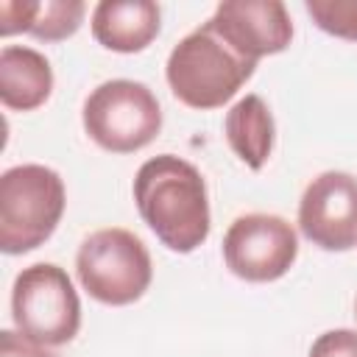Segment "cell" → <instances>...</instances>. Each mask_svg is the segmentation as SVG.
<instances>
[{
	"label": "cell",
	"instance_id": "obj_2",
	"mask_svg": "<svg viewBox=\"0 0 357 357\" xmlns=\"http://www.w3.org/2000/svg\"><path fill=\"white\" fill-rule=\"evenodd\" d=\"M257 61L240 56L212 22L187 33L167 59V84L173 95L190 109H218L229 103L237 89L254 75Z\"/></svg>",
	"mask_w": 357,
	"mask_h": 357
},
{
	"label": "cell",
	"instance_id": "obj_15",
	"mask_svg": "<svg viewBox=\"0 0 357 357\" xmlns=\"http://www.w3.org/2000/svg\"><path fill=\"white\" fill-rule=\"evenodd\" d=\"M310 357H357V332L329 329L318 335V340L310 349Z\"/></svg>",
	"mask_w": 357,
	"mask_h": 357
},
{
	"label": "cell",
	"instance_id": "obj_17",
	"mask_svg": "<svg viewBox=\"0 0 357 357\" xmlns=\"http://www.w3.org/2000/svg\"><path fill=\"white\" fill-rule=\"evenodd\" d=\"M354 315H357V301H354Z\"/></svg>",
	"mask_w": 357,
	"mask_h": 357
},
{
	"label": "cell",
	"instance_id": "obj_6",
	"mask_svg": "<svg viewBox=\"0 0 357 357\" xmlns=\"http://www.w3.org/2000/svg\"><path fill=\"white\" fill-rule=\"evenodd\" d=\"M84 131L103 151L134 153L151 145L162 131L159 100L139 81H106L92 89L84 103Z\"/></svg>",
	"mask_w": 357,
	"mask_h": 357
},
{
	"label": "cell",
	"instance_id": "obj_10",
	"mask_svg": "<svg viewBox=\"0 0 357 357\" xmlns=\"http://www.w3.org/2000/svg\"><path fill=\"white\" fill-rule=\"evenodd\" d=\"M159 20L151 0H103L92 11V36L114 53H139L156 39Z\"/></svg>",
	"mask_w": 357,
	"mask_h": 357
},
{
	"label": "cell",
	"instance_id": "obj_9",
	"mask_svg": "<svg viewBox=\"0 0 357 357\" xmlns=\"http://www.w3.org/2000/svg\"><path fill=\"white\" fill-rule=\"evenodd\" d=\"M215 31L248 61L282 53L293 39V22L279 0H229L209 20Z\"/></svg>",
	"mask_w": 357,
	"mask_h": 357
},
{
	"label": "cell",
	"instance_id": "obj_12",
	"mask_svg": "<svg viewBox=\"0 0 357 357\" xmlns=\"http://www.w3.org/2000/svg\"><path fill=\"white\" fill-rule=\"evenodd\" d=\"M226 139L251 170H259L268 162L273 151V117L259 95H245L229 109Z\"/></svg>",
	"mask_w": 357,
	"mask_h": 357
},
{
	"label": "cell",
	"instance_id": "obj_14",
	"mask_svg": "<svg viewBox=\"0 0 357 357\" xmlns=\"http://www.w3.org/2000/svg\"><path fill=\"white\" fill-rule=\"evenodd\" d=\"M304 8L321 31L357 42V0H307Z\"/></svg>",
	"mask_w": 357,
	"mask_h": 357
},
{
	"label": "cell",
	"instance_id": "obj_3",
	"mask_svg": "<svg viewBox=\"0 0 357 357\" xmlns=\"http://www.w3.org/2000/svg\"><path fill=\"white\" fill-rule=\"evenodd\" d=\"M67 192L56 170L17 165L0 176V248L25 254L39 248L64 215Z\"/></svg>",
	"mask_w": 357,
	"mask_h": 357
},
{
	"label": "cell",
	"instance_id": "obj_16",
	"mask_svg": "<svg viewBox=\"0 0 357 357\" xmlns=\"http://www.w3.org/2000/svg\"><path fill=\"white\" fill-rule=\"evenodd\" d=\"M0 357H56V354H50L47 346H39L20 332L3 329L0 332Z\"/></svg>",
	"mask_w": 357,
	"mask_h": 357
},
{
	"label": "cell",
	"instance_id": "obj_8",
	"mask_svg": "<svg viewBox=\"0 0 357 357\" xmlns=\"http://www.w3.org/2000/svg\"><path fill=\"white\" fill-rule=\"evenodd\" d=\"M301 234L324 251L357 245V178L343 170L315 176L298 204Z\"/></svg>",
	"mask_w": 357,
	"mask_h": 357
},
{
	"label": "cell",
	"instance_id": "obj_7",
	"mask_svg": "<svg viewBox=\"0 0 357 357\" xmlns=\"http://www.w3.org/2000/svg\"><path fill=\"white\" fill-rule=\"evenodd\" d=\"M296 254V229L279 215H240L223 237L226 268L245 282H273L284 276Z\"/></svg>",
	"mask_w": 357,
	"mask_h": 357
},
{
	"label": "cell",
	"instance_id": "obj_13",
	"mask_svg": "<svg viewBox=\"0 0 357 357\" xmlns=\"http://www.w3.org/2000/svg\"><path fill=\"white\" fill-rule=\"evenodd\" d=\"M86 6L81 0H42L33 3V17L28 33L45 42H59L73 36L81 28Z\"/></svg>",
	"mask_w": 357,
	"mask_h": 357
},
{
	"label": "cell",
	"instance_id": "obj_1",
	"mask_svg": "<svg viewBox=\"0 0 357 357\" xmlns=\"http://www.w3.org/2000/svg\"><path fill=\"white\" fill-rule=\"evenodd\" d=\"M134 201L148 229L170 251L190 254L209 237L206 184L187 159L173 153L148 159L134 176Z\"/></svg>",
	"mask_w": 357,
	"mask_h": 357
},
{
	"label": "cell",
	"instance_id": "obj_4",
	"mask_svg": "<svg viewBox=\"0 0 357 357\" xmlns=\"http://www.w3.org/2000/svg\"><path fill=\"white\" fill-rule=\"evenodd\" d=\"M75 271L81 287L95 301L112 307L137 301L153 276L145 243L128 229L92 231L75 254Z\"/></svg>",
	"mask_w": 357,
	"mask_h": 357
},
{
	"label": "cell",
	"instance_id": "obj_5",
	"mask_svg": "<svg viewBox=\"0 0 357 357\" xmlns=\"http://www.w3.org/2000/svg\"><path fill=\"white\" fill-rule=\"evenodd\" d=\"M11 315L20 335L39 346H61L78 335L81 301L64 268L36 262L14 279Z\"/></svg>",
	"mask_w": 357,
	"mask_h": 357
},
{
	"label": "cell",
	"instance_id": "obj_11",
	"mask_svg": "<svg viewBox=\"0 0 357 357\" xmlns=\"http://www.w3.org/2000/svg\"><path fill=\"white\" fill-rule=\"evenodd\" d=\"M53 92L50 61L25 45H6L0 50V100L6 109L31 112Z\"/></svg>",
	"mask_w": 357,
	"mask_h": 357
}]
</instances>
